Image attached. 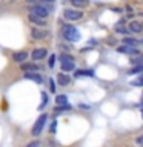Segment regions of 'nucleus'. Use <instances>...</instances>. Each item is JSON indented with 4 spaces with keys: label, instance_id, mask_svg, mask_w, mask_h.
<instances>
[{
    "label": "nucleus",
    "instance_id": "1",
    "mask_svg": "<svg viewBox=\"0 0 143 147\" xmlns=\"http://www.w3.org/2000/svg\"><path fill=\"white\" fill-rule=\"evenodd\" d=\"M62 34L68 41H78L80 40V32L77 28H74L72 25H65L62 28Z\"/></svg>",
    "mask_w": 143,
    "mask_h": 147
},
{
    "label": "nucleus",
    "instance_id": "2",
    "mask_svg": "<svg viewBox=\"0 0 143 147\" xmlns=\"http://www.w3.org/2000/svg\"><path fill=\"white\" fill-rule=\"evenodd\" d=\"M60 66H62L63 72H71L76 67V61L69 54H62L60 55Z\"/></svg>",
    "mask_w": 143,
    "mask_h": 147
},
{
    "label": "nucleus",
    "instance_id": "3",
    "mask_svg": "<svg viewBox=\"0 0 143 147\" xmlns=\"http://www.w3.org/2000/svg\"><path fill=\"white\" fill-rule=\"evenodd\" d=\"M46 119H48V115H46V113H42L40 117L37 118L35 124H34V126H32V129H31V135H32V136H39L40 133H42V130H43V127H45Z\"/></svg>",
    "mask_w": 143,
    "mask_h": 147
},
{
    "label": "nucleus",
    "instance_id": "4",
    "mask_svg": "<svg viewBox=\"0 0 143 147\" xmlns=\"http://www.w3.org/2000/svg\"><path fill=\"white\" fill-rule=\"evenodd\" d=\"M29 14H34V16L45 20L49 16V9L46 6H43V5H32V6H29Z\"/></svg>",
    "mask_w": 143,
    "mask_h": 147
},
{
    "label": "nucleus",
    "instance_id": "5",
    "mask_svg": "<svg viewBox=\"0 0 143 147\" xmlns=\"http://www.w3.org/2000/svg\"><path fill=\"white\" fill-rule=\"evenodd\" d=\"M63 17L66 18L68 22H77V20H80V18L83 17V12L77 11V9H65Z\"/></svg>",
    "mask_w": 143,
    "mask_h": 147
},
{
    "label": "nucleus",
    "instance_id": "6",
    "mask_svg": "<svg viewBox=\"0 0 143 147\" xmlns=\"http://www.w3.org/2000/svg\"><path fill=\"white\" fill-rule=\"evenodd\" d=\"M48 35H49L48 31H45V29H39V28H32L31 29V37L34 40H43Z\"/></svg>",
    "mask_w": 143,
    "mask_h": 147
},
{
    "label": "nucleus",
    "instance_id": "7",
    "mask_svg": "<svg viewBox=\"0 0 143 147\" xmlns=\"http://www.w3.org/2000/svg\"><path fill=\"white\" fill-rule=\"evenodd\" d=\"M46 54H48V51H46L45 48H37V49L32 51L31 58L34 60V61H39V60H43L46 57Z\"/></svg>",
    "mask_w": 143,
    "mask_h": 147
},
{
    "label": "nucleus",
    "instance_id": "8",
    "mask_svg": "<svg viewBox=\"0 0 143 147\" xmlns=\"http://www.w3.org/2000/svg\"><path fill=\"white\" fill-rule=\"evenodd\" d=\"M26 58H28V52H26V51H17V52L12 54V60L16 63L23 64V63L26 61Z\"/></svg>",
    "mask_w": 143,
    "mask_h": 147
},
{
    "label": "nucleus",
    "instance_id": "9",
    "mask_svg": "<svg viewBox=\"0 0 143 147\" xmlns=\"http://www.w3.org/2000/svg\"><path fill=\"white\" fill-rule=\"evenodd\" d=\"M128 31L129 32H134V34H140V32L143 31V23L140 22H129V25H128Z\"/></svg>",
    "mask_w": 143,
    "mask_h": 147
},
{
    "label": "nucleus",
    "instance_id": "10",
    "mask_svg": "<svg viewBox=\"0 0 143 147\" xmlns=\"http://www.w3.org/2000/svg\"><path fill=\"white\" fill-rule=\"evenodd\" d=\"M117 51L120 54H128V55H134L138 52L137 48H134V46H128V45H123V46H118Z\"/></svg>",
    "mask_w": 143,
    "mask_h": 147
},
{
    "label": "nucleus",
    "instance_id": "11",
    "mask_svg": "<svg viewBox=\"0 0 143 147\" xmlns=\"http://www.w3.org/2000/svg\"><path fill=\"white\" fill-rule=\"evenodd\" d=\"M22 71L25 72V74H31V72H39V66L34 63H23L22 64Z\"/></svg>",
    "mask_w": 143,
    "mask_h": 147
},
{
    "label": "nucleus",
    "instance_id": "12",
    "mask_svg": "<svg viewBox=\"0 0 143 147\" xmlns=\"http://www.w3.org/2000/svg\"><path fill=\"white\" fill-rule=\"evenodd\" d=\"M28 20H29L31 23H34V25H37V26H45L46 25V22L43 20V18L37 17V16H34V14H28Z\"/></svg>",
    "mask_w": 143,
    "mask_h": 147
},
{
    "label": "nucleus",
    "instance_id": "13",
    "mask_svg": "<svg viewBox=\"0 0 143 147\" xmlns=\"http://www.w3.org/2000/svg\"><path fill=\"white\" fill-rule=\"evenodd\" d=\"M57 81H59L60 86H68L69 81H71V78H69L66 74H62V72H60L59 75H57Z\"/></svg>",
    "mask_w": 143,
    "mask_h": 147
},
{
    "label": "nucleus",
    "instance_id": "14",
    "mask_svg": "<svg viewBox=\"0 0 143 147\" xmlns=\"http://www.w3.org/2000/svg\"><path fill=\"white\" fill-rule=\"evenodd\" d=\"M25 78H28V80H32V81H35V83H42V77H40V74H37V72L25 74Z\"/></svg>",
    "mask_w": 143,
    "mask_h": 147
},
{
    "label": "nucleus",
    "instance_id": "15",
    "mask_svg": "<svg viewBox=\"0 0 143 147\" xmlns=\"http://www.w3.org/2000/svg\"><path fill=\"white\" fill-rule=\"evenodd\" d=\"M123 43L128 45V46H134V48H137V46L140 45V41L136 40V38H132V37H125V38H123Z\"/></svg>",
    "mask_w": 143,
    "mask_h": 147
},
{
    "label": "nucleus",
    "instance_id": "16",
    "mask_svg": "<svg viewBox=\"0 0 143 147\" xmlns=\"http://www.w3.org/2000/svg\"><path fill=\"white\" fill-rule=\"evenodd\" d=\"M55 103L59 106H68V96L66 95H57L55 96Z\"/></svg>",
    "mask_w": 143,
    "mask_h": 147
},
{
    "label": "nucleus",
    "instance_id": "17",
    "mask_svg": "<svg viewBox=\"0 0 143 147\" xmlns=\"http://www.w3.org/2000/svg\"><path fill=\"white\" fill-rule=\"evenodd\" d=\"M129 75H136V74H143V64H140V66H134L132 69H129Z\"/></svg>",
    "mask_w": 143,
    "mask_h": 147
},
{
    "label": "nucleus",
    "instance_id": "18",
    "mask_svg": "<svg viewBox=\"0 0 143 147\" xmlns=\"http://www.w3.org/2000/svg\"><path fill=\"white\" fill-rule=\"evenodd\" d=\"M69 3L72 5V6H77V8H83L86 6V0H69Z\"/></svg>",
    "mask_w": 143,
    "mask_h": 147
},
{
    "label": "nucleus",
    "instance_id": "19",
    "mask_svg": "<svg viewBox=\"0 0 143 147\" xmlns=\"http://www.w3.org/2000/svg\"><path fill=\"white\" fill-rule=\"evenodd\" d=\"M76 77H94V71H77Z\"/></svg>",
    "mask_w": 143,
    "mask_h": 147
},
{
    "label": "nucleus",
    "instance_id": "20",
    "mask_svg": "<svg viewBox=\"0 0 143 147\" xmlns=\"http://www.w3.org/2000/svg\"><path fill=\"white\" fill-rule=\"evenodd\" d=\"M131 84H132L134 87H142V86H143V74H142V75H138L136 80L131 83Z\"/></svg>",
    "mask_w": 143,
    "mask_h": 147
},
{
    "label": "nucleus",
    "instance_id": "21",
    "mask_svg": "<svg viewBox=\"0 0 143 147\" xmlns=\"http://www.w3.org/2000/svg\"><path fill=\"white\" fill-rule=\"evenodd\" d=\"M115 31L120 32V34H126V32H128V29H125V28H123V22L118 23V26H115Z\"/></svg>",
    "mask_w": 143,
    "mask_h": 147
},
{
    "label": "nucleus",
    "instance_id": "22",
    "mask_svg": "<svg viewBox=\"0 0 143 147\" xmlns=\"http://www.w3.org/2000/svg\"><path fill=\"white\" fill-rule=\"evenodd\" d=\"M131 64H134V66H140V64H143V57H140V58H132V60H131Z\"/></svg>",
    "mask_w": 143,
    "mask_h": 147
},
{
    "label": "nucleus",
    "instance_id": "23",
    "mask_svg": "<svg viewBox=\"0 0 143 147\" xmlns=\"http://www.w3.org/2000/svg\"><path fill=\"white\" fill-rule=\"evenodd\" d=\"M26 2H28V3H35V5H39L40 2H42V3H52L54 0H26Z\"/></svg>",
    "mask_w": 143,
    "mask_h": 147
},
{
    "label": "nucleus",
    "instance_id": "24",
    "mask_svg": "<svg viewBox=\"0 0 143 147\" xmlns=\"http://www.w3.org/2000/svg\"><path fill=\"white\" fill-rule=\"evenodd\" d=\"M42 98H43V101H42V106H40V107H45L46 103H48V95H46V92H43V94H42Z\"/></svg>",
    "mask_w": 143,
    "mask_h": 147
},
{
    "label": "nucleus",
    "instance_id": "25",
    "mask_svg": "<svg viewBox=\"0 0 143 147\" xmlns=\"http://www.w3.org/2000/svg\"><path fill=\"white\" fill-rule=\"evenodd\" d=\"M54 61H55V55H51V57H49V61H48V66H49V67H54Z\"/></svg>",
    "mask_w": 143,
    "mask_h": 147
},
{
    "label": "nucleus",
    "instance_id": "26",
    "mask_svg": "<svg viewBox=\"0 0 143 147\" xmlns=\"http://www.w3.org/2000/svg\"><path fill=\"white\" fill-rule=\"evenodd\" d=\"M136 144H138V146L143 147V135H140V136L136 138Z\"/></svg>",
    "mask_w": 143,
    "mask_h": 147
},
{
    "label": "nucleus",
    "instance_id": "27",
    "mask_svg": "<svg viewBox=\"0 0 143 147\" xmlns=\"http://www.w3.org/2000/svg\"><path fill=\"white\" fill-rule=\"evenodd\" d=\"M26 147H40V142H39V141H32V142H29Z\"/></svg>",
    "mask_w": 143,
    "mask_h": 147
},
{
    "label": "nucleus",
    "instance_id": "28",
    "mask_svg": "<svg viewBox=\"0 0 143 147\" xmlns=\"http://www.w3.org/2000/svg\"><path fill=\"white\" fill-rule=\"evenodd\" d=\"M49 86H51V92H55V86H54V80H49Z\"/></svg>",
    "mask_w": 143,
    "mask_h": 147
},
{
    "label": "nucleus",
    "instance_id": "29",
    "mask_svg": "<svg viewBox=\"0 0 143 147\" xmlns=\"http://www.w3.org/2000/svg\"><path fill=\"white\" fill-rule=\"evenodd\" d=\"M55 127H57V124H55V121H54L52 126H51V132H55Z\"/></svg>",
    "mask_w": 143,
    "mask_h": 147
},
{
    "label": "nucleus",
    "instance_id": "30",
    "mask_svg": "<svg viewBox=\"0 0 143 147\" xmlns=\"http://www.w3.org/2000/svg\"><path fill=\"white\" fill-rule=\"evenodd\" d=\"M140 106L143 107V94H142V98H140Z\"/></svg>",
    "mask_w": 143,
    "mask_h": 147
},
{
    "label": "nucleus",
    "instance_id": "31",
    "mask_svg": "<svg viewBox=\"0 0 143 147\" xmlns=\"http://www.w3.org/2000/svg\"><path fill=\"white\" fill-rule=\"evenodd\" d=\"M142 118H143V107H142Z\"/></svg>",
    "mask_w": 143,
    "mask_h": 147
}]
</instances>
